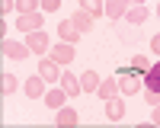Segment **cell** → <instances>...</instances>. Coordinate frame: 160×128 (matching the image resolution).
Listing matches in <instances>:
<instances>
[{
  "label": "cell",
  "instance_id": "6da1fadb",
  "mask_svg": "<svg viewBox=\"0 0 160 128\" xmlns=\"http://www.w3.org/2000/svg\"><path fill=\"white\" fill-rule=\"evenodd\" d=\"M26 45H29V51H32V55H45V51L51 48L48 35H45L42 29H35V32H26Z\"/></svg>",
  "mask_w": 160,
  "mask_h": 128
},
{
  "label": "cell",
  "instance_id": "7a4b0ae2",
  "mask_svg": "<svg viewBox=\"0 0 160 128\" xmlns=\"http://www.w3.org/2000/svg\"><path fill=\"white\" fill-rule=\"evenodd\" d=\"M74 55H77V51H74L71 42H58V45H51V48H48V58H55L58 64H71Z\"/></svg>",
  "mask_w": 160,
  "mask_h": 128
},
{
  "label": "cell",
  "instance_id": "3957f363",
  "mask_svg": "<svg viewBox=\"0 0 160 128\" xmlns=\"http://www.w3.org/2000/svg\"><path fill=\"white\" fill-rule=\"evenodd\" d=\"M45 26V19H42V13H19V19H16V29H22V32H35V29H42Z\"/></svg>",
  "mask_w": 160,
  "mask_h": 128
},
{
  "label": "cell",
  "instance_id": "277c9868",
  "mask_svg": "<svg viewBox=\"0 0 160 128\" xmlns=\"http://www.w3.org/2000/svg\"><path fill=\"white\" fill-rule=\"evenodd\" d=\"M38 74H42L48 83H58L61 80V64L55 58H42V61H38Z\"/></svg>",
  "mask_w": 160,
  "mask_h": 128
},
{
  "label": "cell",
  "instance_id": "5b68a950",
  "mask_svg": "<svg viewBox=\"0 0 160 128\" xmlns=\"http://www.w3.org/2000/svg\"><path fill=\"white\" fill-rule=\"evenodd\" d=\"M45 77L42 74H35V77H29V80H26V96H29V99H38V96H45L48 93V90H45Z\"/></svg>",
  "mask_w": 160,
  "mask_h": 128
},
{
  "label": "cell",
  "instance_id": "8992f818",
  "mask_svg": "<svg viewBox=\"0 0 160 128\" xmlns=\"http://www.w3.org/2000/svg\"><path fill=\"white\" fill-rule=\"evenodd\" d=\"M58 35H61V42H71V45H74L83 32L74 26V19H64V22H58Z\"/></svg>",
  "mask_w": 160,
  "mask_h": 128
},
{
  "label": "cell",
  "instance_id": "52a82bcc",
  "mask_svg": "<svg viewBox=\"0 0 160 128\" xmlns=\"http://www.w3.org/2000/svg\"><path fill=\"white\" fill-rule=\"evenodd\" d=\"M99 83H102V77L96 71H83V74H80V90H83V93H96Z\"/></svg>",
  "mask_w": 160,
  "mask_h": 128
},
{
  "label": "cell",
  "instance_id": "ba28073f",
  "mask_svg": "<svg viewBox=\"0 0 160 128\" xmlns=\"http://www.w3.org/2000/svg\"><path fill=\"white\" fill-rule=\"evenodd\" d=\"M106 115H109V122H122L125 119V102L112 96V99H106Z\"/></svg>",
  "mask_w": 160,
  "mask_h": 128
},
{
  "label": "cell",
  "instance_id": "9c48e42d",
  "mask_svg": "<svg viewBox=\"0 0 160 128\" xmlns=\"http://www.w3.org/2000/svg\"><path fill=\"white\" fill-rule=\"evenodd\" d=\"M3 55L13 58V61H22L26 55H29V45H19V42H10V38H3Z\"/></svg>",
  "mask_w": 160,
  "mask_h": 128
},
{
  "label": "cell",
  "instance_id": "30bf717a",
  "mask_svg": "<svg viewBox=\"0 0 160 128\" xmlns=\"http://www.w3.org/2000/svg\"><path fill=\"white\" fill-rule=\"evenodd\" d=\"M61 90H64L68 96L83 93V90H80V74H61Z\"/></svg>",
  "mask_w": 160,
  "mask_h": 128
},
{
  "label": "cell",
  "instance_id": "8fae6325",
  "mask_svg": "<svg viewBox=\"0 0 160 128\" xmlns=\"http://www.w3.org/2000/svg\"><path fill=\"white\" fill-rule=\"evenodd\" d=\"M138 90H144V80H138V77H122V80H118V93L135 96Z\"/></svg>",
  "mask_w": 160,
  "mask_h": 128
},
{
  "label": "cell",
  "instance_id": "7c38bea8",
  "mask_svg": "<svg viewBox=\"0 0 160 128\" xmlns=\"http://www.w3.org/2000/svg\"><path fill=\"white\" fill-rule=\"evenodd\" d=\"M128 10V0H106V16L109 19H122Z\"/></svg>",
  "mask_w": 160,
  "mask_h": 128
},
{
  "label": "cell",
  "instance_id": "4fadbf2b",
  "mask_svg": "<svg viewBox=\"0 0 160 128\" xmlns=\"http://www.w3.org/2000/svg\"><path fill=\"white\" fill-rule=\"evenodd\" d=\"M45 106H51V109H61V106H68V93H64V90H48L45 93Z\"/></svg>",
  "mask_w": 160,
  "mask_h": 128
},
{
  "label": "cell",
  "instance_id": "5bb4252c",
  "mask_svg": "<svg viewBox=\"0 0 160 128\" xmlns=\"http://www.w3.org/2000/svg\"><path fill=\"white\" fill-rule=\"evenodd\" d=\"M144 90H154V93H160V61L151 64L148 77H144Z\"/></svg>",
  "mask_w": 160,
  "mask_h": 128
},
{
  "label": "cell",
  "instance_id": "9a60e30c",
  "mask_svg": "<svg viewBox=\"0 0 160 128\" xmlns=\"http://www.w3.org/2000/svg\"><path fill=\"white\" fill-rule=\"evenodd\" d=\"M58 125H61V128L77 125V109H74V106H61V109H58Z\"/></svg>",
  "mask_w": 160,
  "mask_h": 128
},
{
  "label": "cell",
  "instance_id": "2e32d148",
  "mask_svg": "<svg viewBox=\"0 0 160 128\" xmlns=\"http://www.w3.org/2000/svg\"><path fill=\"white\" fill-rule=\"evenodd\" d=\"M71 19H74V26H77L80 32H90V29H93V22H96V19H93V16H90L87 10H77V13H74Z\"/></svg>",
  "mask_w": 160,
  "mask_h": 128
},
{
  "label": "cell",
  "instance_id": "e0dca14e",
  "mask_svg": "<svg viewBox=\"0 0 160 128\" xmlns=\"http://www.w3.org/2000/svg\"><path fill=\"white\" fill-rule=\"evenodd\" d=\"M80 10H87L93 19H99L106 13V3H102V0H80Z\"/></svg>",
  "mask_w": 160,
  "mask_h": 128
},
{
  "label": "cell",
  "instance_id": "ac0fdd59",
  "mask_svg": "<svg viewBox=\"0 0 160 128\" xmlns=\"http://www.w3.org/2000/svg\"><path fill=\"white\" fill-rule=\"evenodd\" d=\"M125 19H128L131 26H141L144 19H148V10H144V3H141V7H128V10H125Z\"/></svg>",
  "mask_w": 160,
  "mask_h": 128
},
{
  "label": "cell",
  "instance_id": "d6986e66",
  "mask_svg": "<svg viewBox=\"0 0 160 128\" xmlns=\"http://www.w3.org/2000/svg\"><path fill=\"white\" fill-rule=\"evenodd\" d=\"M96 93H99L102 99H112V96L118 93V80H102V83H99V90H96Z\"/></svg>",
  "mask_w": 160,
  "mask_h": 128
},
{
  "label": "cell",
  "instance_id": "ffe728a7",
  "mask_svg": "<svg viewBox=\"0 0 160 128\" xmlns=\"http://www.w3.org/2000/svg\"><path fill=\"white\" fill-rule=\"evenodd\" d=\"M13 90H16V77H13V74H3V77H0V93L10 96Z\"/></svg>",
  "mask_w": 160,
  "mask_h": 128
},
{
  "label": "cell",
  "instance_id": "44dd1931",
  "mask_svg": "<svg viewBox=\"0 0 160 128\" xmlns=\"http://www.w3.org/2000/svg\"><path fill=\"white\" fill-rule=\"evenodd\" d=\"M38 7H42V0H16V10L19 13H35Z\"/></svg>",
  "mask_w": 160,
  "mask_h": 128
},
{
  "label": "cell",
  "instance_id": "7402d4cb",
  "mask_svg": "<svg viewBox=\"0 0 160 128\" xmlns=\"http://www.w3.org/2000/svg\"><path fill=\"white\" fill-rule=\"evenodd\" d=\"M131 67L141 71V74H148V71H151V61L144 58V55H135V58H131Z\"/></svg>",
  "mask_w": 160,
  "mask_h": 128
},
{
  "label": "cell",
  "instance_id": "603a6c76",
  "mask_svg": "<svg viewBox=\"0 0 160 128\" xmlns=\"http://www.w3.org/2000/svg\"><path fill=\"white\" fill-rule=\"evenodd\" d=\"M10 10H16V0H0V13H3V19H7Z\"/></svg>",
  "mask_w": 160,
  "mask_h": 128
},
{
  "label": "cell",
  "instance_id": "cb8c5ba5",
  "mask_svg": "<svg viewBox=\"0 0 160 128\" xmlns=\"http://www.w3.org/2000/svg\"><path fill=\"white\" fill-rule=\"evenodd\" d=\"M151 51H154V55H157V58H160V32H157V35H154V38H151Z\"/></svg>",
  "mask_w": 160,
  "mask_h": 128
},
{
  "label": "cell",
  "instance_id": "d4e9b609",
  "mask_svg": "<svg viewBox=\"0 0 160 128\" xmlns=\"http://www.w3.org/2000/svg\"><path fill=\"white\" fill-rule=\"evenodd\" d=\"M61 0H42V10H58Z\"/></svg>",
  "mask_w": 160,
  "mask_h": 128
},
{
  "label": "cell",
  "instance_id": "484cf974",
  "mask_svg": "<svg viewBox=\"0 0 160 128\" xmlns=\"http://www.w3.org/2000/svg\"><path fill=\"white\" fill-rule=\"evenodd\" d=\"M151 122H154V125H160V106H154V115H151Z\"/></svg>",
  "mask_w": 160,
  "mask_h": 128
},
{
  "label": "cell",
  "instance_id": "4316f807",
  "mask_svg": "<svg viewBox=\"0 0 160 128\" xmlns=\"http://www.w3.org/2000/svg\"><path fill=\"white\" fill-rule=\"evenodd\" d=\"M144 3V0H128V7H141Z\"/></svg>",
  "mask_w": 160,
  "mask_h": 128
},
{
  "label": "cell",
  "instance_id": "83f0119b",
  "mask_svg": "<svg viewBox=\"0 0 160 128\" xmlns=\"http://www.w3.org/2000/svg\"><path fill=\"white\" fill-rule=\"evenodd\" d=\"M157 16H160V7H157Z\"/></svg>",
  "mask_w": 160,
  "mask_h": 128
}]
</instances>
